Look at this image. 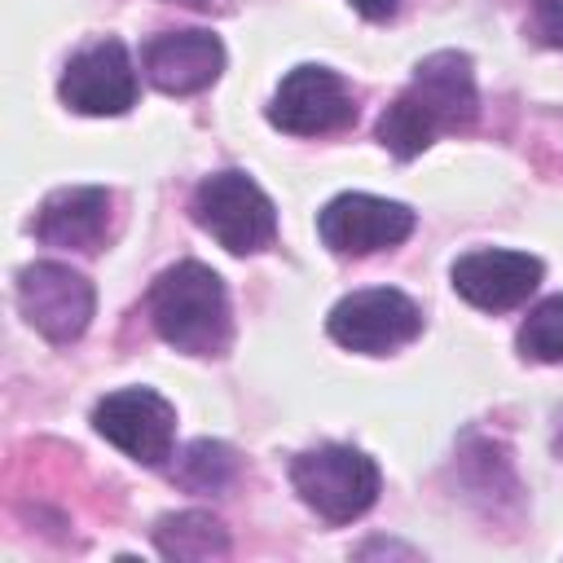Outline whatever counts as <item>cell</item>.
Masks as SVG:
<instances>
[{
  "label": "cell",
  "instance_id": "obj_18",
  "mask_svg": "<svg viewBox=\"0 0 563 563\" xmlns=\"http://www.w3.org/2000/svg\"><path fill=\"white\" fill-rule=\"evenodd\" d=\"M361 18H369V22H383V18H391L396 13V0H347Z\"/></svg>",
  "mask_w": 563,
  "mask_h": 563
},
{
  "label": "cell",
  "instance_id": "obj_4",
  "mask_svg": "<svg viewBox=\"0 0 563 563\" xmlns=\"http://www.w3.org/2000/svg\"><path fill=\"white\" fill-rule=\"evenodd\" d=\"M194 220L233 255L264 251L277 233L273 198L246 172H216L194 189Z\"/></svg>",
  "mask_w": 563,
  "mask_h": 563
},
{
  "label": "cell",
  "instance_id": "obj_2",
  "mask_svg": "<svg viewBox=\"0 0 563 563\" xmlns=\"http://www.w3.org/2000/svg\"><path fill=\"white\" fill-rule=\"evenodd\" d=\"M150 321L163 343L189 356H220L229 347V295L224 282L198 264L180 260L163 268L150 286Z\"/></svg>",
  "mask_w": 563,
  "mask_h": 563
},
{
  "label": "cell",
  "instance_id": "obj_9",
  "mask_svg": "<svg viewBox=\"0 0 563 563\" xmlns=\"http://www.w3.org/2000/svg\"><path fill=\"white\" fill-rule=\"evenodd\" d=\"M317 233L334 255H374L400 246L413 233V211L374 194H339L321 207Z\"/></svg>",
  "mask_w": 563,
  "mask_h": 563
},
{
  "label": "cell",
  "instance_id": "obj_11",
  "mask_svg": "<svg viewBox=\"0 0 563 563\" xmlns=\"http://www.w3.org/2000/svg\"><path fill=\"white\" fill-rule=\"evenodd\" d=\"M145 79L167 97L202 92L224 70V48L211 31H163L141 53Z\"/></svg>",
  "mask_w": 563,
  "mask_h": 563
},
{
  "label": "cell",
  "instance_id": "obj_1",
  "mask_svg": "<svg viewBox=\"0 0 563 563\" xmlns=\"http://www.w3.org/2000/svg\"><path fill=\"white\" fill-rule=\"evenodd\" d=\"M479 92H475V70L466 53H431L418 62L413 79L400 88V97L383 110L378 119V141L396 158L422 154L440 132H462L475 123Z\"/></svg>",
  "mask_w": 563,
  "mask_h": 563
},
{
  "label": "cell",
  "instance_id": "obj_8",
  "mask_svg": "<svg viewBox=\"0 0 563 563\" xmlns=\"http://www.w3.org/2000/svg\"><path fill=\"white\" fill-rule=\"evenodd\" d=\"M352 119L356 101L330 66H295L268 101V123L290 136H325L347 128Z\"/></svg>",
  "mask_w": 563,
  "mask_h": 563
},
{
  "label": "cell",
  "instance_id": "obj_17",
  "mask_svg": "<svg viewBox=\"0 0 563 563\" xmlns=\"http://www.w3.org/2000/svg\"><path fill=\"white\" fill-rule=\"evenodd\" d=\"M537 26L550 44H563V0H537Z\"/></svg>",
  "mask_w": 563,
  "mask_h": 563
},
{
  "label": "cell",
  "instance_id": "obj_15",
  "mask_svg": "<svg viewBox=\"0 0 563 563\" xmlns=\"http://www.w3.org/2000/svg\"><path fill=\"white\" fill-rule=\"evenodd\" d=\"M519 352L532 361H563V295L541 299L519 325Z\"/></svg>",
  "mask_w": 563,
  "mask_h": 563
},
{
  "label": "cell",
  "instance_id": "obj_10",
  "mask_svg": "<svg viewBox=\"0 0 563 563\" xmlns=\"http://www.w3.org/2000/svg\"><path fill=\"white\" fill-rule=\"evenodd\" d=\"M62 101L79 114H128L136 101V70L119 40L79 48L62 70Z\"/></svg>",
  "mask_w": 563,
  "mask_h": 563
},
{
  "label": "cell",
  "instance_id": "obj_14",
  "mask_svg": "<svg viewBox=\"0 0 563 563\" xmlns=\"http://www.w3.org/2000/svg\"><path fill=\"white\" fill-rule=\"evenodd\" d=\"M154 541H158V554H167V559H220V554H229V532L220 528V519H211L202 510L167 515L154 528Z\"/></svg>",
  "mask_w": 563,
  "mask_h": 563
},
{
  "label": "cell",
  "instance_id": "obj_12",
  "mask_svg": "<svg viewBox=\"0 0 563 563\" xmlns=\"http://www.w3.org/2000/svg\"><path fill=\"white\" fill-rule=\"evenodd\" d=\"M453 290L484 308V312H506L519 308L537 282H541V260H532L528 251H471L453 264Z\"/></svg>",
  "mask_w": 563,
  "mask_h": 563
},
{
  "label": "cell",
  "instance_id": "obj_7",
  "mask_svg": "<svg viewBox=\"0 0 563 563\" xmlns=\"http://www.w3.org/2000/svg\"><path fill=\"white\" fill-rule=\"evenodd\" d=\"M92 427H97V435H106L114 449H123L141 466L167 462L172 444H176V409L150 387H123V391H110L106 400H97Z\"/></svg>",
  "mask_w": 563,
  "mask_h": 563
},
{
  "label": "cell",
  "instance_id": "obj_6",
  "mask_svg": "<svg viewBox=\"0 0 563 563\" xmlns=\"http://www.w3.org/2000/svg\"><path fill=\"white\" fill-rule=\"evenodd\" d=\"M325 330L339 347L347 352H365V356H383V352H396L405 347L409 339H418L422 330V312L409 295L400 290H387V286H374V290H352L343 295L330 317H325Z\"/></svg>",
  "mask_w": 563,
  "mask_h": 563
},
{
  "label": "cell",
  "instance_id": "obj_16",
  "mask_svg": "<svg viewBox=\"0 0 563 563\" xmlns=\"http://www.w3.org/2000/svg\"><path fill=\"white\" fill-rule=\"evenodd\" d=\"M176 479L194 493H216L233 479V453L216 440H194L185 449V457L176 462Z\"/></svg>",
  "mask_w": 563,
  "mask_h": 563
},
{
  "label": "cell",
  "instance_id": "obj_19",
  "mask_svg": "<svg viewBox=\"0 0 563 563\" xmlns=\"http://www.w3.org/2000/svg\"><path fill=\"white\" fill-rule=\"evenodd\" d=\"M172 4H185V9H224V0H172Z\"/></svg>",
  "mask_w": 563,
  "mask_h": 563
},
{
  "label": "cell",
  "instance_id": "obj_3",
  "mask_svg": "<svg viewBox=\"0 0 563 563\" xmlns=\"http://www.w3.org/2000/svg\"><path fill=\"white\" fill-rule=\"evenodd\" d=\"M290 484L321 519L352 523L378 497V466L352 444H321L290 462Z\"/></svg>",
  "mask_w": 563,
  "mask_h": 563
},
{
  "label": "cell",
  "instance_id": "obj_5",
  "mask_svg": "<svg viewBox=\"0 0 563 563\" xmlns=\"http://www.w3.org/2000/svg\"><path fill=\"white\" fill-rule=\"evenodd\" d=\"M92 282L70 264L40 260L18 273V308L26 325L40 330L48 343H75L92 321Z\"/></svg>",
  "mask_w": 563,
  "mask_h": 563
},
{
  "label": "cell",
  "instance_id": "obj_13",
  "mask_svg": "<svg viewBox=\"0 0 563 563\" xmlns=\"http://www.w3.org/2000/svg\"><path fill=\"white\" fill-rule=\"evenodd\" d=\"M110 233V194L101 185H70L44 198L35 238L62 251H97Z\"/></svg>",
  "mask_w": 563,
  "mask_h": 563
}]
</instances>
